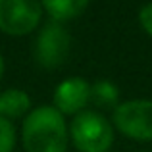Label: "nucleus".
<instances>
[{
  "label": "nucleus",
  "mask_w": 152,
  "mask_h": 152,
  "mask_svg": "<svg viewBox=\"0 0 152 152\" xmlns=\"http://www.w3.org/2000/svg\"><path fill=\"white\" fill-rule=\"evenodd\" d=\"M41 6L52 15L56 23H62L81 15V12L89 6V0H46Z\"/></svg>",
  "instance_id": "nucleus-8"
},
{
  "label": "nucleus",
  "mask_w": 152,
  "mask_h": 152,
  "mask_svg": "<svg viewBox=\"0 0 152 152\" xmlns=\"http://www.w3.org/2000/svg\"><path fill=\"white\" fill-rule=\"evenodd\" d=\"M139 21H141L142 29L152 37V2L145 4V6L139 10Z\"/></svg>",
  "instance_id": "nucleus-11"
},
{
  "label": "nucleus",
  "mask_w": 152,
  "mask_h": 152,
  "mask_svg": "<svg viewBox=\"0 0 152 152\" xmlns=\"http://www.w3.org/2000/svg\"><path fill=\"white\" fill-rule=\"evenodd\" d=\"M108 152H110V150H108Z\"/></svg>",
  "instance_id": "nucleus-13"
},
{
  "label": "nucleus",
  "mask_w": 152,
  "mask_h": 152,
  "mask_svg": "<svg viewBox=\"0 0 152 152\" xmlns=\"http://www.w3.org/2000/svg\"><path fill=\"white\" fill-rule=\"evenodd\" d=\"M2 73H4V58L0 54V77H2Z\"/></svg>",
  "instance_id": "nucleus-12"
},
{
  "label": "nucleus",
  "mask_w": 152,
  "mask_h": 152,
  "mask_svg": "<svg viewBox=\"0 0 152 152\" xmlns=\"http://www.w3.org/2000/svg\"><path fill=\"white\" fill-rule=\"evenodd\" d=\"M21 142L27 152H66L69 129L52 104L31 108L21 123Z\"/></svg>",
  "instance_id": "nucleus-1"
},
{
  "label": "nucleus",
  "mask_w": 152,
  "mask_h": 152,
  "mask_svg": "<svg viewBox=\"0 0 152 152\" xmlns=\"http://www.w3.org/2000/svg\"><path fill=\"white\" fill-rule=\"evenodd\" d=\"M71 48V37L62 23L50 21L39 31L35 41V60L46 69L62 66Z\"/></svg>",
  "instance_id": "nucleus-5"
},
{
  "label": "nucleus",
  "mask_w": 152,
  "mask_h": 152,
  "mask_svg": "<svg viewBox=\"0 0 152 152\" xmlns=\"http://www.w3.org/2000/svg\"><path fill=\"white\" fill-rule=\"evenodd\" d=\"M119 100V89L108 79H100V81L91 85V102L96 104L100 108H115Z\"/></svg>",
  "instance_id": "nucleus-9"
},
{
  "label": "nucleus",
  "mask_w": 152,
  "mask_h": 152,
  "mask_svg": "<svg viewBox=\"0 0 152 152\" xmlns=\"http://www.w3.org/2000/svg\"><path fill=\"white\" fill-rule=\"evenodd\" d=\"M91 102V85L83 77H67L54 89L52 106L62 115H77Z\"/></svg>",
  "instance_id": "nucleus-6"
},
{
  "label": "nucleus",
  "mask_w": 152,
  "mask_h": 152,
  "mask_svg": "<svg viewBox=\"0 0 152 152\" xmlns=\"http://www.w3.org/2000/svg\"><path fill=\"white\" fill-rule=\"evenodd\" d=\"M42 19V6L35 0H0V31L12 37L29 35Z\"/></svg>",
  "instance_id": "nucleus-4"
},
{
  "label": "nucleus",
  "mask_w": 152,
  "mask_h": 152,
  "mask_svg": "<svg viewBox=\"0 0 152 152\" xmlns=\"http://www.w3.org/2000/svg\"><path fill=\"white\" fill-rule=\"evenodd\" d=\"M31 112V98L21 89H8L0 93V115L6 119L21 118Z\"/></svg>",
  "instance_id": "nucleus-7"
},
{
  "label": "nucleus",
  "mask_w": 152,
  "mask_h": 152,
  "mask_svg": "<svg viewBox=\"0 0 152 152\" xmlns=\"http://www.w3.org/2000/svg\"><path fill=\"white\" fill-rule=\"evenodd\" d=\"M112 125L135 141H152V100L135 98L119 102L112 114Z\"/></svg>",
  "instance_id": "nucleus-3"
},
{
  "label": "nucleus",
  "mask_w": 152,
  "mask_h": 152,
  "mask_svg": "<svg viewBox=\"0 0 152 152\" xmlns=\"http://www.w3.org/2000/svg\"><path fill=\"white\" fill-rule=\"evenodd\" d=\"M15 146V127L10 119L0 115V152H12Z\"/></svg>",
  "instance_id": "nucleus-10"
},
{
  "label": "nucleus",
  "mask_w": 152,
  "mask_h": 152,
  "mask_svg": "<svg viewBox=\"0 0 152 152\" xmlns=\"http://www.w3.org/2000/svg\"><path fill=\"white\" fill-rule=\"evenodd\" d=\"M67 129L79 152H108L114 142V125L94 110H83L73 115Z\"/></svg>",
  "instance_id": "nucleus-2"
}]
</instances>
